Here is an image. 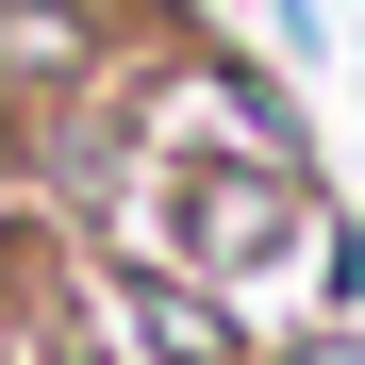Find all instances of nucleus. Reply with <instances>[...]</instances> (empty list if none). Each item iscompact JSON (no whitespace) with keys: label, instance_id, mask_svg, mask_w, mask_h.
<instances>
[{"label":"nucleus","instance_id":"obj_1","mask_svg":"<svg viewBox=\"0 0 365 365\" xmlns=\"http://www.w3.org/2000/svg\"><path fill=\"white\" fill-rule=\"evenodd\" d=\"M133 332H150L166 365H232V332L200 316V299H166V282H133Z\"/></svg>","mask_w":365,"mask_h":365},{"label":"nucleus","instance_id":"obj_2","mask_svg":"<svg viewBox=\"0 0 365 365\" xmlns=\"http://www.w3.org/2000/svg\"><path fill=\"white\" fill-rule=\"evenodd\" d=\"M299 365H365V332H332V349H299Z\"/></svg>","mask_w":365,"mask_h":365}]
</instances>
